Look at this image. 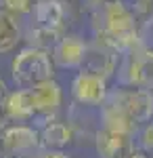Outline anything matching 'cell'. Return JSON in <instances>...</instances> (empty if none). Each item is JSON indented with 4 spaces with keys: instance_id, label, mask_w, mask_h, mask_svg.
<instances>
[{
    "instance_id": "obj_1",
    "label": "cell",
    "mask_w": 153,
    "mask_h": 158,
    "mask_svg": "<svg viewBox=\"0 0 153 158\" xmlns=\"http://www.w3.org/2000/svg\"><path fill=\"white\" fill-rule=\"evenodd\" d=\"M92 25L96 40L118 53H126L141 44L136 17L124 0H113L99 9H92Z\"/></svg>"
},
{
    "instance_id": "obj_2",
    "label": "cell",
    "mask_w": 153,
    "mask_h": 158,
    "mask_svg": "<svg viewBox=\"0 0 153 158\" xmlns=\"http://www.w3.org/2000/svg\"><path fill=\"white\" fill-rule=\"evenodd\" d=\"M55 76V65L50 53L44 49L27 47L13 59V78L19 86H34L50 80Z\"/></svg>"
},
{
    "instance_id": "obj_3",
    "label": "cell",
    "mask_w": 153,
    "mask_h": 158,
    "mask_svg": "<svg viewBox=\"0 0 153 158\" xmlns=\"http://www.w3.org/2000/svg\"><path fill=\"white\" fill-rule=\"evenodd\" d=\"M118 76L124 86L153 89V49L136 44L134 49L126 51Z\"/></svg>"
},
{
    "instance_id": "obj_4",
    "label": "cell",
    "mask_w": 153,
    "mask_h": 158,
    "mask_svg": "<svg viewBox=\"0 0 153 158\" xmlns=\"http://www.w3.org/2000/svg\"><path fill=\"white\" fill-rule=\"evenodd\" d=\"M107 101L122 108L136 124H145L153 116V91L143 86H128L107 93Z\"/></svg>"
},
{
    "instance_id": "obj_5",
    "label": "cell",
    "mask_w": 153,
    "mask_h": 158,
    "mask_svg": "<svg viewBox=\"0 0 153 158\" xmlns=\"http://www.w3.org/2000/svg\"><path fill=\"white\" fill-rule=\"evenodd\" d=\"M71 93L78 103L82 106H101L105 101L107 93V78L99 76L92 72H82L73 78V85H71Z\"/></svg>"
},
{
    "instance_id": "obj_6",
    "label": "cell",
    "mask_w": 153,
    "mask_h": 158,
    "mask_svg": "<svg viewBox=\"0 0 153 158\" xmlns=\"http://www.w3.org/2000/svg\"><path fill=\"white\" fill-rule=\"evenodd\" d=\"M116 63H118V51H113L111 47H107V44L99 42V40H94L90 44H86V49H84L80 70L109 78L116 72Z\"/></svg>"
},
{
    "instance_id": "obj_7",
    "label": "cell",
    "mask_w": 153,
    "mask_h": 158,
    "mask_svg": "<svg viewBox=\"0 0 153 158\" xmlns=\"http://www.w3.org/2000/svg\"><path fill=\"white\" fill-rule=\"evenodd\" d=\"M94 146L101 158H128L134 152L132 135L118 133L111 129H101L94 137Z\"/></svg>"
},
{
    "instance_id": "obj_8",
    "label": "cell",
    "mask_w": 153,
    "mask_h": 158,
    "mask_svg": "<svg viewBox=\"0 0 153 158\" xmlns=\"http://www.w3.org/2000/svg\"><path fill=\"white\" fill-rule=\"evenodd\" d=\"M40 146V137L38 131L25 124H17V127H4L2 133V148L11 154H23L29 150H36Z\"/></svg>"
},
{
    "instance_id": "obj_9",
    "label": "cell",
    "mask_w": 153,
    "mask_h": 158,
    "mask_svg": "<svg viewBox=\"0 0 153 158\" xmlns=\"http://www.w3.org/2000/svg\"><path fill=\"white\" fill-rule=\"evenodd\" d=\"M32 97H34V108H36V116H50L55 114L61 106V86L50 78L44 82L29 86Z\"/></svg>"
},
{
    "instance_id": "obj_10",
    "label": "cell",
    "mask_w": 153,
    "mask_h": 158,
    "mask_svg": "<svg viewBox=\"0 0 153 158\" xmlns=\"http://www.w3.org/2000/svg\"><path fill=\"white\" fill-rule=\"evenodd\" d=\"M86 42L78 36H61L53 47V61L61 68H80Z\"/></svg>"
},
{
    "instance_id": "obj_11",
    "label": "cell",
    "mask_w": 153,
    "mask_h": 158,
    "mask_svg": "<svg viewBox=\"0 0 153 158\" xmlns=\"http://www.w3.org/2000/svg\"><path fill=\"white\" fill-rule=\"evenodd\" d=\"M101 120H103V127H105V129L132 135V137L136 135L139 127H141V124H136V122L132 120L122 108H118L116 103H111V101H107V99L101 103Z\"/></svg>"
},
{
    "instance_id": "obj_12",
    "label": "cell",
    "mask_w": 153,
    "mask_h": 158,
    "mask_svg": "<svg viewBox=\"0 0 153 158\" xmlns=\"http://www.w3.org/2000/svg\"><path fill=\"white\" fill-rule=\"evenodd\" d=\"M4 108H6V114L9 118L17 122L29 120L36 116V108H34V97H32V91L29 86H23L15 93H9V97L4 101Z\"/></svg>"
},
{
    "instance_id": "obj_13",
    "label": "cell",
    "mask_w": 153,
    "mask_h": 158,
    "mask_svg": "<svg viewBox=\"0 0 153 158\" xmlns=\"http://www.w3.org/2000/svg\"><path fill=\"white\" fill-rule=\"evenodd\" d=\"M34 13V25L38 27H46V30H55L61 32L63 27V6L59 0H36L32 6Z\"/></svg>"
},
{
    "instance_id": "obj_14",
    "label": "cell",
    "mask_w": 153,
    "mask_h": 158,
    "mask_svg": "<svg viewBox=\"0 0 153 158\" xmlns=\"http://www.w3.org/2000/svg\"><path fill=\"white\" fill-rule=\"evenodd\" d=\"M21 40V27L17 17L0 6V53H9Z\"/></svg>"
},
{
    "instance_id": "obj_15",
    "label": "cell",
    "mask_w": 153,
    "mask_h": 158,
    "mask_svg": "<svg viewBox=\"0 0 153 158\" xmlns=\"http://www.w3.org/2000/svg\"><path fill=\"white\" fill-rule=\"evenodd\" d=\"M40 146L46 150H61L71 141V131L63 122H48L46 127L38 133Z\"/></svg>"
},
{
    "instance_id": "obj_16",
    "label": "cell",
    "mask_w": 153,
    "mask_h": 158,
    "mask_svg": "<svg viewBox=\"0 0 153 158\" xmlns=\"http://www.w3.org/2000/svg\"><path fill=\"white\" fill-rule=\"evenodd\" d=\"M61 38V32H55V30H46V27H38L34 25L29 30V42L32 47L36 49H44V51H50Z\"/></svg>"
},
{
    "instance_id": "obj_17",
    "label": "cell",
    "mask_w": 153,
    "mask_h": 158,
    "mask_svg": "<svg viewBox=\"0 0 153 158\" xmlns=\"http://www.w3.org/2000/svg\"><path fill=\"white\" fill-rule=\"evenodd\" d=\"M0 6L6 9L9 13H13L15 17H21V15L32 13L34 0H0Z\"/></svg>"
},
{
    "instance_id": "obj_18",
    "label": "cell",
    "mask_w": 153,
    "mask_h": 158,
    "mask_svg": "<svg viewBox=\"0 0 153 158\" xmlns=\"http://www.w3.org/2000/svg\"><path fill=\"white\" fill-rule=\"evenodd\" d=\"M139 133V141H141V148L143 150H147V152H153V122H145V127H143L141 131H136Z\"/></svg>"
},
{
    "instance_id": "obj_19",
    "label": "cell",
    "mask_w": 153,
    "mask_h": 158,
    "mask_svg": "<svg viewBox=\"0 0 153 158\" xmlns=\"http://www.w3.org/2000/svg\"><path fill=\"white\" fill-rule=\"evenodd\" d=\"M38 158H67V156H65L61 150H46V148H44V152H40Z\"/></svg>"
},
{
    "instance_id": "obj_20",
    "label": "cell",
    "mask_w": 153,
    "mask_h": 158,
    "mask_svg": "<svg viewBox=\"0 0 153 158\" xmlns=\"http://www.w3.org/2000/svg\"><path fill=\"white\" fill-rule=\"evenodd\" d=\"M9 93H11V91H9L6 82H4V80L0 78V108L4 106V101H6V97H9Z\"/></svg>"
},
{
    "instance_id": "obj_21",
    "label": "cell",
    "mask_w": 153,
    "mask_h": 158,
    "mask_svg": "<svg viewBox=\"0 0 153 158\" xmlns=\"http://www.w3.org/2000/svg\"><path fill=\"white\" fill-rule=\"evenodd\" d=\"M128 158H145V154H143V152H139V150H134Z\"/></svg>"
}]
</instances>
